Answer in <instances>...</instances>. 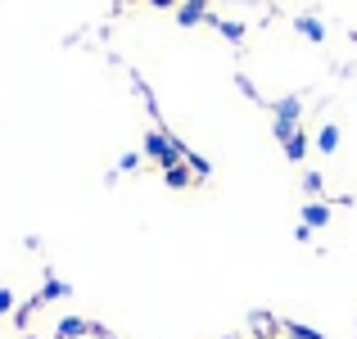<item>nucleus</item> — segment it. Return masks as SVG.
I'll use <instances>...</instances> for the list:
<instances>
[{
  "instance_id": "39448f33",
  "label": "nucleus",
  "mask_w": 357,
  "mask_h": 339,
  "mask_svg": "<svg viewBox=\"0 0 357 339\" xmlns=\"http://www.w3.org/2000/svg\"><path fill=\"white\" fill-rule=\"evenodd\" d=\"M249 331L258 335V339H276V335H280V322H276L271 312H253V317H249Z\"/></svg>"
},
{
  "instance_id": "6e6552de",
  "label": "nucleus",
  "mask_w": 357,
  "mask_h": 339,
  "mask_svg": "<svg viewBox=\"0 0 357 339\" xmlns=\"http://www.w3.org/2000/svg\"><path fill=\"white\" fill-rule=\"evenodd\" d=\"M294 27H298V36H307V41H317V45L326 41V23H321V18H312V14L294 18Z\"/></svg>"
},
{
  "instance_id": "20e7f679",
  "label": "nucleus",
  "mask_w": 357,
  "mask_h": 339,
  "mask_svg": "<svg viewBox=\"0 0 357 339\" xmlns=\"http://www.w3.org/2000/svg\"><path fill=\"white\" fill-rule=\"evenodd\" d=\"M82 335H91L86 317H63V322L54 326V339H82Z\"/></svg>"
},
{
  "instance_id": "7ed1b4c3",
  "label": "nucleus",
  "mask_w": 357,
  "mask_h": 339,
  "mask_svg": "<svg viewBox=\"0 0 357 339\" xmlns=\"http://www.w3.org/2000/svg\"><path fill=\"white\" fill-rule=\"evenodd\" d=\"M68 294H73V285H68V280H59V276H45L41 294H36V299H32V303H27V308H32V312H36V308L54 303V299H68Z\"/></svg>"
},
{
  "instance_id": "f257e3e1",
  "label": "nucleus",
  "mask_w": 357,
  "mask_h": 339,
  "mask_svg": "<svg viewBox=\"0 0 357 339\" xmlns=\"http://www.w3.org/2000/svg\"><path fill=\"white\" fill-rule=\"evenodd\" d=\"M145 158H154L158 167H176L185 163V145L172 140L167 131H145Z\"/></svg>"
},
{
  "instance_id": "a211bd4d",
  "label": "nucleus",
  "mask_w": 357,
  "mask_h": 339,
  "mask_svg": "<svg viewBox=\"0 0 357 339\" xmlns=\"http://www.w3.org/2000/svg\"><path fill=\"white\" fill-rule=\"evenodd\" d=\"M145 5H154V9H176V0H145Z\"/></svg>"
},
{
  "instance_id": "dca6fc26",
  "label": "nucleus",
  "mask_w": 357,
  "mask_h": 339,
  "mask_svg": "<svg viewBox=\"0 0 357 339\" xmlns=\"http://www.w3.org/2000/svg\"><path fill=\"white\" fill-rule=\"evenodd\" d=\"M9 312H14V289L0 285V317H9Z\"/></svg>"
},
{
  "instance_id": "9d476101",
  "label": "nucleus",
  "mask_w": 357,
  "mask_h": 339,
  "mask_svg": "<svg viewBox=\"0 0 357 339\" xmlns=\"http://www.w3.org/2000/svg\"><path fill=\"white\" fill-rule=\"evenodd\" d=\"M285 158H289V163H303V158H307V131L303 127L285 140Z\"/></svg>"
},
{
  "instance_id": "2eb2a0df",
  "label": "nucleus",
  "mask_w": 357,
  "mask_h": 339,
  "mask_svg": "<svg viewBox=\"0 0 357 339\" xmlns=\"http://www.w3.org/2000/svg\"><path fill=\"white\" fill-rule=\"evenodd\" d=\"M185 167H190V172H195V181H199V176H208V172H213V167H208V158L190 154V149H185Z\"/></svg>"
},
{
  "instance_id": "412c9836",
  "label": "nucleus",
  "mask_w": 357,
  "mask_h": 339,
  "mask_svg": "<svg viewBox=\"0 0 357 339\" xmlns=\"http://www.w3.org/2000/svg\"><path fill=\"white\" fill-rule=\"evenodd\" d=\"M227 339H240V335H227Z\"/></svg>"
},
{
  "instance_id": "ddd939ff",
  "label": "nucleus",
  "mask_w": 357,
  "mask_h": 339,
  "mask_svg": "<svg viewBox=\"0 0 357 339\" xmlns=\"http://www.w3.org/2000/svg\"><path fill=\"white\" fill-rule=\"evenodd\" d=\"M285 335H289V339H326L321 331H312V326H298V322H285Z\"/></svg>"
},
{
  "instance_id": "9b49d317",
  "label": "nucleus",
  "mask_w": 357,
  "mask_h": 339,
  "mask_svg": "<svg viewBox=\"0 0 357 339\" xmlns=\"http://www.w3.org/2000/svg\"><path fill=\"white\" fill-rule=\"evenodd\" d=\"M208 23L218 27L227 41H244V23H236V18H218V14H208Z\"/></svg>"
},
{
  "instance_id": "423d86ee",
  "label": "nucleus",
  "mask_w": 357,
  "mask_h": 339,
  "mask_svg": "<svg viewBox=\"0 0 357 339\" xmlns=\"http://www.w3.org/2000/svg\"><path fill=\"white\" fill-rule=\"evenodd\" d=\"M163 181H167V190H190V186H195V172L185 163H176V167H163Z\"/></svg>"
},
{
  "instance_id": "4468645a",
  "label": "nucleus",
  "mask_w": 357,
  "mask_h": 339,
  "mask_svg": "<svg viewBox=\"0 0 357 339\" xmlns=\"http://www.w3.org/2000/svg\"><path fill=\"white\" fill-rule=\"evenodd\" d=\"M303 190L312 195V199H321V190H326V176H321V172H303Z\"/></svg>"
},
{
  "instance_id": "f8f14e48",
  "label": "nucleus",
  "mask_w": 357,
  "mask_h": 339,
  "mask_svg": "<svg viewBox=\"0 0 357 339\" xmlns=\"http://www.w3.org/2000/svg\"><path fill=\"white\" fill-rule=\"evenodd\" d=\"M326 222H331V209H326L321 199L303 204V226H326Z\"/></svg>"
},
{
  "instance_id": "0eeeda50",
  "label": "nucleus",
  "mask_w": 357,
  "mask_h": 339,
  "mask_svg": "<svg viewBox=\"0 0 357 339\" xmlns=\"http://www.w3.org/2000/svg\"><path fill=\"white\" fill-rule=\"evenodd\" d=\"M271 113H276V122H289V127H298V113H303V100H298V96H285V100H280V105L271 109Z\"/></svg>"
},
{
  "instance_id": "1a4fd4ad",
  "label": "nucleus",
  "mask_w": 357,
  "mask_h": 339,
  "mask_svg": "<svg viewBox=\"0 0 357 339\" xmlns=\"http://www.w3.org/2000/svg\"><path fill=\"white\" fill-rule=\"evenodd\" d=\"M340 140H344V131L335 127V122H326V127L317 131V149H321V154H335V149H340Z\"/></svg>"
},
{
  "instance_id": "f03ea898",
  "label": "nucleus",
  "mask_w": 357,
  "mask_h": 339,
  "mask_svg": "<svg viewBox=\"0 0 357 339\" xmlns=\"http://www.w3.org/2000/svg\"><path fill=\"white\" fill-rule=\"evenodd\" d=\"M208 0H176V9H172V18H176V27H199V23H208Z\"/></svg>"
},
{
  "instance_id": "f3484780",
  "label": "nucleus",
  "mask_w": 357,
  "mask_h": 339,
  "mask_svg": "<svg viewBox=\"0 0 357 339\" xmlns=\"http://www.w3.org/2000/svg\"><path fill=\"white\" fill-rule=\"evenodd\" d=\"M118 172H140V154H122L118 158Z\"/></svg>"
},
{
  "instance_id": "aec40b11",
  "label": "nucleus",
  "mask_w": 357,
  "mask_h": 339,
  "mask_svg": "<svg viewBox=\"0 0 357 339\" xmlns=\"http://www.w3.org/2000/svg\"><path fill=\"white\" fill-rule=\"evenodd\" d=\"M23 339H36V335H23Z\"/></svg>"
},
{
  "instance_id": "6ab92c4d",
  "label": "nucleus",
  "mask_w": 357,
  "mask_h": 339,
  "mask_svg": "<svg viewBox=\"0 0 357 339\" xmlns=\"http://www.w3.org/2000/svg\"><path fill=\"white\" fill-rule=\"evenodd\" d=\"M353 45H357V32H353Z\"/></svg>"
}]
</instances>
